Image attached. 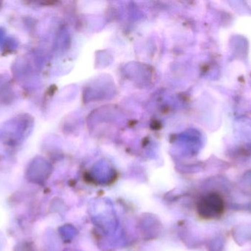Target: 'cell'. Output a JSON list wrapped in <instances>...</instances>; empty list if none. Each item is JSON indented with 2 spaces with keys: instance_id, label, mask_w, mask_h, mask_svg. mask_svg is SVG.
I'll return each mask as SVG.
<instances>
[{
  "instance_id": "obj_1",
  "label": "cell",
  "mask_w": 251,
  "mask_h": 251,
  "mask_svg": "<svg viewBox=\"0 0 251 251\" xmlns=\"http://www.w3.org/2000/svg\"><path fill=\"white\" fill-rule=\"evenodd\" d=\"M199 215L206 220H217L225 213L226 203L221 193L212 192L205 195L198 206Z\"/></svg>"
}]
</instances>
